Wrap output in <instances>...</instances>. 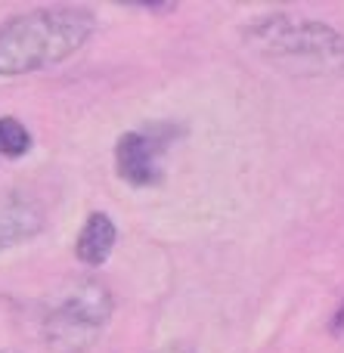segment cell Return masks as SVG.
<instances>
[{
  "mask_svg": "<svg viewBox=\"0 0 344 353\" xmlns=\"http://www.w3.org/2000/svg\"><path fill=\"white\" fill-rule=\"evenodd\" d=\"M115 310L112 288L97 276L74 279L41 316V338L50 353H90Z\"/></svg>",
  "mask_w": 344,
  "mask_h": 353,
  "instance_id": "obj_3",
  "label": "cell"
},
{
  "mask_svg": "<svg viewBox=\"0 0 344 353\" xmlns=\"http://www.w3.org/2000/svg\"><path fill=\"white\" fill-rule=\"evenodd\" d=\"M332 332H335V335H341V332H344V304L338 307V310H335V319H332Z\"/></svg>",
  "mask_w": 344,
  "mask_h": 353,
  "instance_id": "obj_8",
  "label": "cell"
},
{
  "mask_svg": "<svg viewBox=\"0 0 344 353\" xmlns=\"http://www.w3.org/2000/svg\"><path fill=\"white\" fill-rule=\"evenodd\" d=\"M97 31L84 6H37L0 22V78L47 72L72 59Z\"/></svg>",
  "mask_w": 344,
  "mask_h": 353,
  "instance_id": "obj_1",
  "label": "cell"
},
{
  "mask_svg": "<svg viewBox=\"0 0 344 353\" xmlns=\"http://www.w3.org/2000/svg\"><path fill=\"white\" fill-rule=\"evenodd\" d=\"M118 242V226L105 211H90L74 239V257L87 267H103Z\"/></svg>",
  "mask_w": 344,
  "mask_h": 353,
  "instance_id": "obj_6",
  "label": "cell"
},
{
  "mask_svg": "<svg viewBox=\"0 0 344 353\" xmlns=\"http://www.w3.org/2000/svg\"><path fill=\"white\" fill-rule=\"evenodd\" d=\"M177 130L171 124H149L140 130H128L115 143V171L128 186L149 189L165 180V152L171 149Z\"/></svg>",
  "mask_w": 344,
  "mask_h": 353,
  "instance_id": "obj_4",
  "label": "cell"
},
{
  "mask_svg": "<svg viewBox=\"0 0 344 353\" xmlns=\"http://www.w3.org/2000/svg\"><path fill=\"white\" fill-rule=\"evenodd\" d=\"M258 59L298 78H344V34L316 19L270 12L242 28Z\"/></svg>",
  "mask_w": 344,
  "mask_h": 353,
  "instance_id": "obj_2",
  "label": "cell"
},
{
  "mask_svg": "<svg viewBox=\"0 0 344 353\" xmlns=\"http://www.w3.org/2000/svg\"><path fill=\"white\" fill-rule=\"evenodd\" d=\"M155 353H190V347H183V344H168V347H161Z\"/></svg>",
  "mask_w": 344,
  "mask_h": 353,
  "instance_id": "obj_9",
  "label": "cell"
},
{
  "mask_svg": "<svg viewBox=\"0 0 344 353\" xmlns=\"http://www.w3.org/2000/svg\"><path fill=\"white\" fill-rule=\"evenodd\" d=\"M31 152V130L19 118L0 115V159H22Z\"/></svg>",
  "mask_w": 344,
  "mask_h": 353,
  "instance_id": "obj_7",
  "label": "cell"
},
{
  "mask_svg": "<svg viewBox=\"0 0 344 353\" xmlns=\"http://www.w3.org/2000/svg\"><path fill=\"white\" fill-rule=\"evenodd\" d=\"M47 217L34 199L25 195H3L0 199V251L31 242L37 232H43Z\"/></svg>",
  "mask_w": 344,
  "mask_h": 353,
  "instance_id": "obj_5",
  "label": "cell"
},
{
  "mask_svg": "<svg viewBox=\"0 0 344 353\" xmlns=\"http://www.w3.org/2000/svg\"><path fill=\"white\" fill-rule=\"evenodd\" d=\"M0 353H16V350H0Z\"/></svg>",
  "mask_w": 344,
  "mask_h": 353,
  "instance_id": "obj_10",
  "label": "cell"
}]
</instances>
